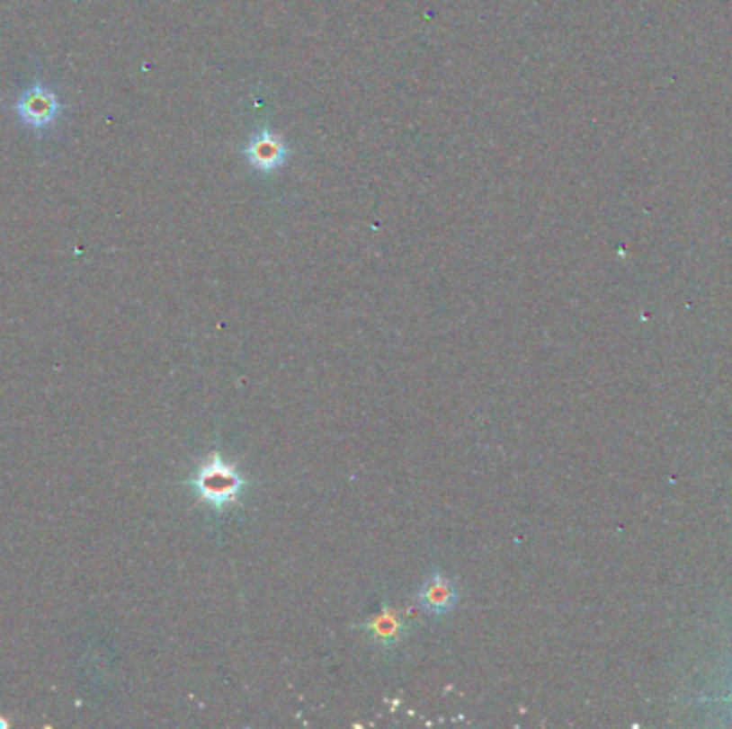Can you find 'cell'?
<instances>
[{
  "mask_svg": "<svg viewBox=\"0 0 732 729\" xmlns=\"http://www.w3.org/2000/svg\"><path fill=\"white\" fill-rule=\"evenodd\" d=\"M242 484L245 482H242L240 475L234 471V467H229L228 462H223L219 456L212 458L210 462H206L195 477L197 493H200V496L206 502L215 505L217 510H223L225 505L236 501Z\"/></svg>",
  "mask_w": 732,
  "mask_h": 729,
  "instance_id": "6da1fadb",
  "label": "cell"
},
{
  "mask_svg": "<svg viewBox=\"0 0 732 729\" xmlns=\"http://www.w3.org/2000/svg\"><path fill=\"white\" fill-rule=\"evenodd\" d=\"M22 120L32 129L49 127L60 114V103L52 90L45 86L28 88L15 105Z\"/></svg>",
  "mask_w": 732,
  "mask_h": 729,
  "instance_id": "7a4b0ae2",
  "label": "cell"
},
{
  "mask_svg": "<svg viewBox=\"0 0 732 729\" xmlns=\"http://www.w3.org/2000/svg\"><path fill=\"white\" fill-rule=\"evenodd\" d=\"M420 601L429 612H448V609L454 608L456 592L450 580L442 578V575H433L420 592Z\"/></svg>",
  "mask_w": 732,
  "mask_h": 729,
  "instance_id": "3957f363",
  "label": "cell"
}]
</instances>
